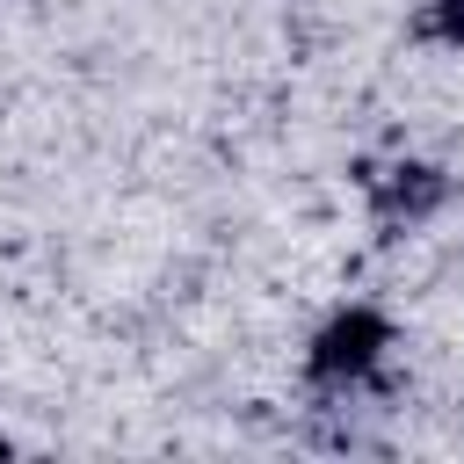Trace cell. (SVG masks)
<instances>
[{
  "instance_id": "6da1fadb",
  "label": "cell",
  "mask_w": 464,
  "mask_h": 464,
  "mask_svg": "<svg viewBox=\"0 0 464 464\" xmlns=\"http://www.w3.org/2000/svg\"><path fill=\"white\" fill-rule=\"evenodd\" d=\"M392 362H399V319L377 297L326 304L297 341V377L319 399H362V392H377L392 377Z\"/></svg>"
},
{
  "instance_id": "7a4b0ae2",
  "label": "cell",
  "mask_w": 464,
  "mask_h": 464,
  "mask_svg": "<svg viewBox=\"0 0 464 464\" xmlns=\"http://www.w3.org/2000/svg\"><path fill=\"white\" fill-rule=\"evenodd\" d=\"M362 203H370V218H377L384 239L420 232V225L442 218V203H450V167H435V160H420V152H399V160H384L377 174H362Z\"/></svg>"
},
{
  "instance_id": "3957f363",
  "label": "cell",
  "mask_w": 464,
  "mask_h": 464,
  "mask_svg": "<svg viewBox=\"0 0 464 464\" xmlns=\"http://www.w3.org/2000/svg\"><path fill=\"white\" fill-rule=\"evenodd\" d=\"M413 36L435 51H464V0H420L413 7Z\"/></svg>"
}]
</instances>
